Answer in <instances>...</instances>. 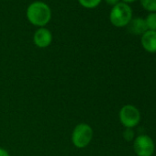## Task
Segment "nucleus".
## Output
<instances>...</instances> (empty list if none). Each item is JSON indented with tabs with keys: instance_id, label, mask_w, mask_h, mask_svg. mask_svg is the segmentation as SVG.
Segmentation results:
<instances>
[{
	"instance_id": "0eeeda50",
	"label": "nucleus",
	"mask_w": 156,
	"mask_h": 156,
	"mask_svg": "<svg viewBox=\"0 0 156 156\" xmlns=\"http://www.w3.org/2000/svg\"><path fill=\"white\" fill-rule=\"evenodd\" d=\"M140 43L142 48L151 53L156 52V31L147 30L141 35Z\"/></svg>"
},
{
	"instance_id": "7ed1b4c3",
	"label": "nucleus",
	"mask_w": 156,
	"mask_h": 156,
	"mask_svg": "<svg viewBox=\"0 0 156 156\" xmlns=\"http://www.w3.org/2000/svg\"><path fill=\"white\" fill-rule=\"evenodd\" d=\"M93 139V129L87 123L75 126L72 133V142L76 148H86Z\"/></svg>"
},
{
	"instance_id": "ddd939ff",
	"label": "nucleus",
	"mask_w": 156,
	"mask_h": 156,
	"mask_svg": "<svg viewBox=\"0 0 156 156\" xmlns=\"http://www.w3.org/2000/svg\"><path fill=\"white\" fill-rule=\"evenodd\" d=\"M0 156H9V153L7 150L0 148Z\"/></svg>"
},
{
	"instance_id": "4468645a",
	"label": "nucleus",
	"mask_w": 156,
	"mask_h": 156,
	"mask_svg": "<svg viewBox=\"0 0 156 156\" xmlns=\"http://www.w3.org/2000/svg\"><path fill=\"white\" fill-rule=\"evenodd\" d=\"M106 2L108 4V5H111V6H115L119 3V0H106Z\"/></svg>"
},
{
	"instance_id": "f257e3e1",
	"label": "nucleus",
	"mask_w": 156,
	"mask_h": 156,
	"mask_svg": "<svg viewBox=\"0 0 156 156\" xmlns=\"http://www.w3.org/2000/svg\"><path fill=\"white\" fill-rule=\"evenodd\" d=\"M27 17L30 23L35 26H45L51 20V13L47 4L37 1L30 4L27 9Z\"/></svg>"
},
{
	"instance_id": "f8f14e48",
	"label": "nucleus",
	"mask_w": 156,
	"mask_h": 156,
	"mask_svg": "<svg viewBox=\"0 0 156 156\" xmlns=\"http://www.w3.org/2000/svg\"><path fill=\"white\" fill-rule=\"evenodd\" d=\"M123 138L126 141H132L135 139V132L133 129L129 128H125L123 131Z\"/></svg>"
},
{
	"instance_id": "9b49d317",
	"label": "nucleus",
	"mask_w": 156,
	"mask_h": 156,
	"mask_svg": "<svg viewBox=\"0 0 156 156\" xmlns=\"http://www.w3.org/2000/svg\"><path fill=\"white\" fill-rule=\"evenodd\" d=\"M78 1L87 9H94L100 4L101 0H78Z\"/></svg>"
},
{
	"instance_id": "20e7f679",
	"label": "nucleus",
	"mask_w": 156,
	"mask_h": 156,
	"mask_svg": "<svg viewBox=\"0 0 156 156\" xmlns=\"http://www.w3.org/2000/svg\"><path fill=\"white\" fill-rule=\"evenodd\" d=\"M119 118L120 123L125 128L133 129L140 121V112L135 106L128 104L120 108Z\"/></svg>"
},
{
	"instance_id": "1a4fd4ad",
	"label": "nucleus",
	"mask_w": 156,
	"mask_h": 156,
	"mask_svg": "<svg viewBox=\"0 0 156 156\" xmlns=\"http://www.w3.org/2000/svg\"><path fill=\"white\" fill-rule=\"evenodd\" d=\"M145 22L148 30L156 31V12L150 13L145 19Z\"/></svg>"
},
{
	"instance_id": "2eb2a0df",
	"label": "nucleus",
	"mask_w": 156,
	"mask_h": 156,
	"mask_svg": "<svg viewBox=\"0 0 156 156\" xmlns=\"http://www.w3.org/2000/svg\"><path fill=\"white\" fill-rule=\"evenodd\" d=\"M123 1H124L123 3H126V4H127V3H132V2H135L136 0H123Z\"/></svg>"
},
{
	"instance_id": "9d476101",
	"label": "nucleus",
	"mask_w": 156,
	"mask_h": 156,
	"mask_svg": "<svg viewBox=\"0 0 156 156\" xmlns=\"http://www.w3.org/2000/svg\"><path fill=\"white\" fill-rule=\"evenodd\" d=\"M140 4L147 11L156 12V0H140Z\"/></svg>"
},
{
	"instance_id": "6e6552de",
	"label": "nucleus",
	"mask_w": 156,
	"mask_h": 156,
	"mask_svg": "<svg viewBox=\"0 0 156 156\" xmlns=\"http://www.w3.org/2000/svg\"><path fill=\"white\" fill-rule=\"evenodd\" d=\"M128 26L129 31L134 35H142L148 30L145 20H143L142 18H136L131 20Z\"/></svg>"
},
{
	"instance_id": "f03ea898",
	"label": "nucleus",
	"mask_w": 156,
	"mask_h": 156,
	"mask_svg": "<svg viewBox=\"0 0 156 156\" xmlns=\"http://www.w3.org/2000/svg\"><path fill=\"white\" fill-rule=\"evenodd\" d=\"M109 19L115 27L121 28L128 26L132 20V10L126 3H118L112 8Z\"/></svg>"
},
{
	"instance_id": "39448f33",
	"label": "nucleus",
	"mask_w": 156,
	"mask_h": 156,
	"mask_svg": "<svg viewBox=\"0 0 156 156\" xmlns=\"http://www.w3.org/2000/svg\"><path fill=\"white\" fill-rule=\"evenodd\" d=\"M133 150L137 156H152L155 144L149 135L140 134L135 137L133 140Z\"/></svg>"
},
{
	"instance_id": "423d86ee",
	"label": "nucleus",
	"mask_w": 156,
	"mask_h": 156,
	"mask_svg": "<svg viewBox=\"0 0 156 156\" xmlns=\"http://www.w3.org/2000/svg\"><path fill=\"white\" fill-rule=\"evenodd\" d=\"M33 40L36 46L40 48H46L51 43L52 35L49 30L45 28H41L35 32Z\"/></svg>"
}]
</instances>
